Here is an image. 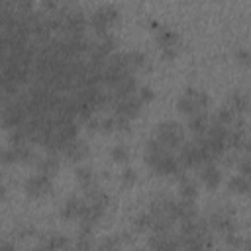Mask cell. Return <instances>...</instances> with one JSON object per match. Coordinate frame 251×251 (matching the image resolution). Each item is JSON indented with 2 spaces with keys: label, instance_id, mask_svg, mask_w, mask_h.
Segmentation results:
<instances>
[{
  "label": "cell",
  "instance_id": "18",
  "mask_svg": "<svg viewBox=\"0 0 251 251\" xmlns=\"http://www.w3.org/2000/svg\"><path fill=\"white\" fill-rule=\"evenodd\" d=\"M75 178H76V182H78L82 188H86L88 184L94 182V173H92L90 167H76V171H75Z\"/></svg>",
  "mask_w": 251,
  "mask_h": 251
},
{
  "label": "cell",
  "instance_id": "15",
  "mask_svg": "<svg viewBox=\"0 0 251 251\" xmlns=\"http://www.w3.org/2000/svg\"><path fill=\"white\" fill-rule=\"evenodd\" d=\"M157 43L161 45V49H165V47H176L178 45V33L173 31V29L163 27V29L157 31Z\"/></svg>",
  "mask_w": 251,
  "mask_h": 251
},
{
  "label": "cell",
  "instance_id": "20",
  "mask_svg": "<svg viewBox=\"0 0 251 251\" xmlns=\"http://www.w3.org/2000/svg\"><path fill=\"white\" fill-rule=\"evenodd\" d=\"M110 157L116 161V163H127L129 161V147L126 143H118L110 149Z\"/></svg>",
  "mask_w": 251,
  "mask_h": 251
},
{
  "label": "cell",
  "instance_id": "1",
  "mask_svg": "<svg viewBox=\"0 0 251 251\" xmlns=\"http://www.w3.org/2000/svg\"><path fill=\"white\" fill-rule=\"evenodd\" d=\"M153 137H157L169 151H175V149H178V147L184 143L186 131H184V127H182L178 122L167 120V122H161V124L155 126Z\"/></svg>",
  "mask_w": 251,
  "mask_h": 251
},
{
  "label": "cell",
  "instance_id": "14",
  "mask_svg": "<svg viewBox=\"0 0 251 251\" xmlns=\"http://www.w3.org/2000/svg\"><path fill=\"white\" fill-rule=\"evenodd\" d=\"M178 178H180V188H178L180 198L194 200V198L198 196V184H196V180H192V178L186 176V175H180Z\"/></svg>",
  "mask_w": 251,
  "mask_h": 251
},
{
  "label": "cell",
  "instance_id": "9",
  "mask_svg": "<svg viewBox=\"0 0 251 251\" xmlns=\"http://www.w3.org/2000/svg\"><path fill=\"white\" fill-rule=\"evenodd\" d=\"M86 206V200L84 198H78V196H71L63 208H61V218L67 220V222H78V218L82 216V210Z\"/></svg>",
  "mask_w": 251,
  "mask_h": 251
},
{
  "label": "cell",
  "instance_id": "22",
  "mask_svg": "<svg viewBox=\"0 0 251 251\" xmlns=\"http://www.w3.org/2000/svg\"><path fill=\"white\" fill-rule=\"evenodd\" d=\"M69 245V241H67V237H63V235H51V237H47L43 243H41V247H49V249H59V247H67Z\"/></svg>",
  "mask_w": 251,
  "mask_h": 251
},
{
  "label": "cell",
  "instance_id": "8",
  "mask_svg": "<svg viewBox=\"0 0 251 251\" xmlns=\"http://www.w3.org/2000/svg\"><path fill=\"white\" fill-rule=\"evenodd\" d=\"M200 180L204 182V186L208 190H216L220 186V182H222V171H220V167L214 165V161L200 165Z\"/></svg>",
  "mask_w": 251,
  "mask_h": 251
},
{
  "label": "cell",
  "instance_id": "24",
  "mask_svg": "<svg viewBox=\"0 0 251 251\" xmlns=\"http://www.w3.org/2000/svg\"><path fill=\"white\" fill-rule=\"evenodd\" d=\"M135 94H137V98H139V102H141V104L151 102V100H153V96H155L153 88H151V86H147V84H145V86H141V88H137V92H135Z\"/></svg>",
  "mask_w": 251,
  "mask_h": 251
},
{
  "label": "cell",
  "instance_id": "25",
  "mask_svg": "<svg viewBox=\"0 0 251 251\" xmlns=\"http://www.w3.org/2000/svg\"><path fill=\"white\" fill-rule=\"evenodd\" d=\"M135 180H137V173L131 169V167H126L124 169V173H122V182H124V186H133L135 184Z\"/></svg>",
  "mask_w": 251,
  "mask_h": 251
},
{
  "label": "cell",
  "instance_id": "23",
  "mask_svg": "<svg viewBox=\"0 0 251 251\" xmlns=\"http://www.w3.org/2000/svg\"><path fill=\"white\" fill-rule=\"evenodd\" d=\"M14 163H18L14 147L10 145L8 149H0V165H14Z\"/></svg>",
  "mask_w": 251,
  "mask_h": 251
},
{
  "label": "cell",
  "instance_id": "7",
  "mask_svg": "<svg viewBox=\"0 0 251 251\" xmlns=\"http://www.w3.org/2000/svg\"><path fill=\"white\" fill-rule=\"evenodd\" d=\"M61 153L67 157V161L80 163V161H84V159L88 157L90 149H88V143H86L84 139L75 137V139H71V141H67V143H65V147H63V151H61Z\"/></svg>",
  "mask_w": 251,
  "mask_h": 251
},
{
  "label": "cell",
  "instance_id": "29",
  "mask_svg": "<svg viewBox=\"0 0 251 251\" xmlns=\"http://www.w3.org/2000/svg\"><path fill=\"white\" fill-rule=\"evenodd\" d=\"M41 8H43L47 14H53V12H57V10H59L55 0H41Z\"/></svg>",
  "mask_w": 251,
  "mask_h": 251
},
{
  "label": "cell",
  "instance_id": "4",
  "mask_svg": "<svg viewBox=\"0 0 251 251\" xmlns=\"http://www.w3.org/2000/svg\"><path fill=\"white\" fill-rule=\"evenodd\" d=\"M141 102L137 98V94H129V96H124V98H118L112 102V108H114V114L118 116H124L127 120H133L139 112H141Z\"/></svg>",
  "mask_w": 251,
  "mask_h": 251
},
{
  "label": "cell",
  "instance_id": "26",
  "mask_svg": "<svg viewBox=\"0 0 251 251\" xmlns=\"http://www.w3.org/2000/svg\"><path fill=\"white\" fill-rule=\"evenodd\" d=\"M100 131H102V133H112V131H116V120H114V114L108 116V118H104V120H100Z\"/></svg>",
  "mask_w": 251,
  "mask_h": 251
},
{
  "label": "cell",
  "instance_id": "3",
  "mask_svg": "<svg viewBox=\"0 0 251 251\" xmlns=\"http://www.w3.org/2000/svg\"><path fill=\"white\" fill-rule=\"evenodd\" d=\"M151 169H153L157 175H163V176H180V175L186 173V169L178 163L176 157H173L171 151L165 153V155H161V157L151 165Z\"/></svg>",
  "mask_w": 251,
  "mask_h": 251
},
{
  "label": "cell",
  "instance_id": "17",
  "mask_svg": "<svg viewBox=\"0 0 251 251\" xmlns=\"http://www.w3.org/2000/svg\"><path fill=\"white\" fill-rule=\"evenodd\" d=\"M233 120H235V114L226 106V108H220V110H216V114L212 116V120L210 122H214V124H220V126H231L233 124Z\"/></svg>",
  "mask_w": 251,
  "mask_h": 251
},
{
  "label": "cell",
  "instance_id": "31",
  "mask_svg": "<svg viewBox=\"0 0 251 251\" xmlns=\"http://www.w3.org/2000/svg\"><path fill=\"white\" fill-rule=\"evenodd\" d=\"M0 247H4V249H12V243H4V241H0Z\"/></svg>",
  "mask_w": 251,
  "mask_h": 251
},
{
  "label": "cell",
  "instance_id": "30",
  "mask_svg": "<svg viewBox=\"0 0 251 251\" xmlns=\"http://www.w3.org/2000/svg\"><path fill=\"white\" fill-rule=\"evenodd\" d=\"M161 57H163V61H173L176 57V47H165Z\"/></svg>",
  "mask_w": 251,
  "mask_h": 251
},
{
  "label": "cell",
  "instance_id": "5",
  "mask_svg": "<svg viewBox=\"0 0 251 251\" xmlns=\"http://www.w3.org/2000/svg\"><path fill=\"white\" fill-rule=\"evenodd\" d=\"M24 188H25V194L31 196V198L45 196V194L51 192V176H47V175H43V173L37 171L35 175H31V176L25 180Z\"/></svg>",
  "mask_w": 251,
  "mask_h": 251
},
{
  "label": "cell",
  "instance_id": "28",
  "mask_svg": "<svg viewBox=\"0 0 251 251\" xmlns=\"http://www.w3.org/2000/svg\"><path fill=\"white\" fill-rule=\"evenodd\" d=\"M235 165H237V173H239V175L249 176V157H243V159L237 161Z\"/></svg>",
  "mask_w": 251,
  "mask_h": 251
},
{
  "label": "cell",
  "instance_id": "27",
  "mask_svg": "<svg viewBox=\"0 0 251 251\" xmlns=\"http://www.w3.org/2000/svg\"><path fill=\"white\" fill-rule=\"evenodd\" d=\"M235 61H237L239 65L247 67V65H249V51H247V49H237V51H235Z\"/></svg>",
  "mask_w": 251,
  "mask_h": 251
},
{
  "label": "cell",
  "instance_id": "16",
  "mask_svg": "<svg viewBox=\"0 0 251 251\" xmlns=\"http://www.w3.org/2000/svg\"><path fill=\"white\" fill-rule=\"evenodd\" d=\"M227 188L229 192H235V194H247L249 192V176H243V175H233L227 182Z\"/></svg>",
  "mask_w": 251,
  "mask_h": 251
},
{
  "label": "cell",
  "instance_id": "11",
  "mask_svg": "<svg viewBox=\"0 0 251 251\" xmlns=\"http://www.w3.org/2000/svg\"><path fill=\"white\" fill-rule=\"evenodd\" d=\"M208 124H210V118H208L206 112H196V114L188 116V129H190L194 135H202V133L206 131Z\"/></svg>",
  "mask_w": 251,
  "mask_h": 251
},
{
  "label": "cell",
  "instance_id": "2",
  "mask_svg": "<svg viewBox=\"0 0 251 251\" xmlns=\"http://www.w3.org/2000/svg\"><path fill=\"white\" fill-rule=\"evenodd\" d=\"M118 10H116V6H100L92 16H90V20H88V25L92 27V31L98 35V37H102V35H106L108 33V29L118 22Z\"/></svg>",
  "mask_w": 251,
  "mask_h": 251
},
{
  "label": "cell",
  "instance_id": "10",
  "mask_svg": "<svg viewBox=\"0 0 251 251\" xmlns=\"http://www.w3.org/2000/svg\"><path fill=\"white\" fill-rule=\"evenodd\" d=\"M194 94H196V88L188 86V88L182 92V96L176 100V110H178L180 114H184V116H192V114H196V112H204V110H200V108L196 106V102H194Z\"/></svg>",
  "mask_w": 251,
  "mask_h": 251
},
{
  "label": "cell",
  "instance_id": "21",
  "mask_svg": "<svg viewBox=\"0 0 251 251\" xmlns=\"http://www.w3.org/2000/svg\"><path fill=\"white\" fill-rule=\"evenodd\" d=\"M151 222H153L151 214H149V212H143V214L135 216L133 226H135V229H137V231H147V229H151Z\"/></svg>",
  "mask_w": 251,
  "mask_h": 251
},
{
  "label": "cell",
  "instance_id": "13",
  "mask_svg": "<svg viewBox=\"0 0 251 251\" xmlns=\"http://www.w3.org/2000/svg\"><path fill=\"white\" fill-rule=\"evenodd\" d=\"M59 167H61V161H59V157H57L55 153H49L47 157H43V159L37 163V171L43 173V175H47V176L57 175Z\"/></svg>",
  "mask_w": 251,
  "mask_h": 251
},
{
  "label": "cell",
  "instance_id": "19",
  "mask_svg": "<svg viewBox=\"0 0 251 251\" xmlns=\"http://www.w3.org/2000/svg\"><path fill=\"white\" fill-rule=\"evenodd\" d=\"M126 59H127V65H129L131 73L139 71V69L145 65V61H147V57H145L143 53H139V51H127V53H126Z\"/></svg>",
  "mask_w": 251,
  "mask_h": 251
},
{
  "label": "cell",
  "instance_id": "6",
  "mask_svg": "<svg viewBox=\"0 0 251 251\" xmlns=\"http://www.w3.org/2000/svg\"><path fill=\"white\" fill-rule=\"evenodd\" d=\"M208 226L222 235H229L235 231V222H233V216L229 210H216L208 218Z\"/></svg>",
  "mask_w": 251,
  "mask_h": 251
},
{
  "label": "cell",
  "instance_id": "12",
  "mask_svg": "<svg viewBox=\"0 0 251 251\" xmlns=\"http://www.w3.org/2000/svg\"><path fill=\"white\" fill-rule=\"evenodd\" d=\"M235 116H243L245 112H247V108H249V98H247V94H243V92H231V96H229V106H227Z\"/></svg>",
  "mask_w": 251,
  "mask_h": 251
}]
</instances>
